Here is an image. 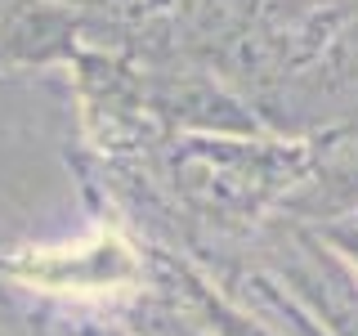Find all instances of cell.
I'll use <instances>...</instances> for the list:
<instances>
[{"instance_id":"1","label":"cell","mask_w":358,"mask_h":336,"mask_svg":"<svg viewBox=\"0 0 358 336\" xmlns=\"http://www.w3.org/2000/svg\"><path fill=\"white\" fill-rule=\"evenodd\" d=\"M112 238L99 233L94 246L76 242L63 246V251H31L22 260V278L31 287H45L54 296H85V291H112L117 283H130L134 278V260L130 251L108 255Z\"/></svg>"}]
</instances>
